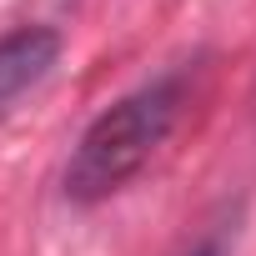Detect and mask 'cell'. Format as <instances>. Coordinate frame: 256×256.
I'll return each instance as SVG.
<instances>
[{
  "mask_svg": "<svg viewBox=\"0 0 256 256\" xmlns=\"http://www.w3.org/2000/svg\"><path fill=\"white\" fill-rule=\"evenodd\" d=\"M186 90H191V70L176 66V70L151 76L136 90H126L120 100H110L80 131V141L66 161V196L80 206L116 196L166 146V136L176 131V120L186 110Z\"/></svg>",
  "mask_w": 256,
  "mask_h": 256,
  "instance_id": "cell-1",
  "label": "cell"
},
{
  "mask_svg": "<svg viewBox=\"0 0 256 256\" xmlns=\"http://www.w3.org/2000/svg\"><path fill=\"white\" fill-rule=\"evenodd\" d=\"M56 60H60V36L50 26H16V30H6L0 36V110L10 100H20L30 86H40Z\"/></svg>",
  "mask_w": 256,
  "mask_h": 256,
  "instance_id": "cell-2",
  "label": "cell"
},
{
  "mask_svg": "<svg viewBox=\"0 0 256 256\" xmlns=\"http://www.w3.org/2000/svg\"><path fill=\"white\" fill-rule=\"evenodd\" d=\"M196 256H216V251H211V246H201V251H196Z\"/></svg>",
  "mask_w": 256,
  "mask_h": 256,
  "instance_id": "cell-3",
  "label": "cell"
}]
</instances>
